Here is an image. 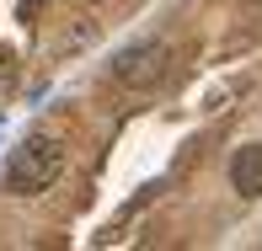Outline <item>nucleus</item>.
Here are the masks:
<instances>
[{
	"instance_id": "1",
	"label": "nucleus",
	"mask_w": 262,
	"mask_h": 251,
	"mask_svg": "<svg viewBox=\"0 0 262 251\" xmlns=\"http://www.w3.org/2000/svg\"><path fill=\"white\" fill-rule=\"evenodd\" d=\"M59 171H64V145L49 139V134H27L6 161V193L38 198V193H49L59 182Z\"/></svg>"
},
{
	"instance_id": "2",
	"label": "nucleus",
	"mask_w": 262,
	"mask_h": 251,
	"mask_svg": "<svg viewBox=\"0 0 262 251\" xmlns=\"http://www.w3.org/2000/svg\"><path fill=\"white\" fill-rule=\"evenodd\" d=\"M166 70H171L166 38H139V43H123V49L113 54V80L128 86V91H156L166 80Z\"/></svg>"
},
{
	"instance_id": "3",
	"label": "nucleus",
	"mask_w": 262,
	"mask_h": 251,
	"mask_svg": "<svg viewBox=\"0 0 262 251\" xmlns=\"http://www.w3.org/2000/svg\"><path fill=\"white\" fill-rule=\"evenodd\" d=\"M230 187L241 198H262V145H241L230 155Z\"/></svg>"
}]
</instances>
